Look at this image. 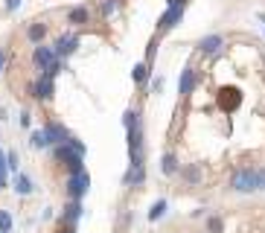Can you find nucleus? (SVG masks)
Returning a JSON list of instances; mask_svg holds the SVG:
<instances>
[{
  "label": "nucleus",
  "mask_w": 265,
  "mask_h": 233,
  "mask_svg": "<svg viewBox=\"0 0 265 233\" xmlns=\"http://www.w3.org/2000/svg\"><path fill=\"white\" fill-rule=\"evenodd\" d=\"M18 6H20V0H6V9H9V12H15Z\"/></svg>",
  "instance_id": "nucleus-27"
},
{
  "label": "nucleus",
  "mask_w": 265,
  "mask_h": 233,
  "mask_svg": "<svg viewBox=\"0 0 265 233\" xmlns=\"http://www.w3.org/2000/svg\"><path fill=\"white\" fill-rule=\"evenodd\" d=\"M15 192H20V196H30V192H32V181H30L26 175H15Z\"/></svg>",
  "instance_id": "nucleus-14"
},
{
  "label": "nucleus",
  "mask_w": 265,
  "mask_h": 233,
  "mask_svg": "<svg viewBox=\"0 0 265 233\" xmlns=\"http://www.w3.org/2000/svg\"><path fill=\"white\" fill-rule=\"evenodd\" d=\"M30 143H32L35 149H44V146H50V140H47V134H44V128H38V132L30 134Z\"/></svg>",
  "instance_id": "nucleus-16"
},
{
  "label": "nucleus",
  "mask_w": 265,
  "mask_h": 233,
  "mask_svg": "<svg viewBox=\"0 0 265 233\" xmlns=\"http://www.w3.org/2000/svg\"><path fill=\"white\" fill-rule=\"evenodd\" d=\"M56 158H58V160L70 169V172H82V169H84L82 166L84 154H82V152H76L70 143H58V146H56Z\"/></svg>",
  "instance_id": "nucleus-2"
},
{
  "label": "nucleus",
  "mask_w": 265,
  "mask_h": 233,
  "mask_svg": "<svg viewBox=\"0 0 265 233\" xmlns=\"http://www.w3.org/2000/svg\"><path fill=\"white\" fill-rule=\"evenodd\" d=\"M30 90H32L35 100H50V96H52V79H50V76H41Z\"/></svg>",
  "instance_id": "nucleus-8"
},
{
  "label": "nucleus",
  "mask_w": 265,
  "mask_h": 233,
  "mask_svg": "<svg viewBox=\"0 0 265 233\" xmlns=\"http://www.w3.org/2000/svg\"><path fill=\"white\" fill-rule=\"evenodd\" d=\"M230 186L236 192H254V190H260V172L256 169H239L233 175Z\"/></svg>",
  "instance_id": "nucleus-3"
},
{
  "label": "nucleus",
  "mask_w": 265,
  "mask_h": 233,
  "mask_svg": "<svg viewBox=\"0 0 265 233\" xmlns=\"http://www.w3.org/2000/svg\"><path fill=\"white\" fill-rule=\"evenodd\" d=\"M3 64H6V50H0V70H3Z\"/></svg>",
  "instance_id": "nucleus-29"
},
{
  "label": "nucleus",
  "mask_w": 265,
  "mask_h": 233,
  "mask_svg": "<svg viewBox=\"0 0 265 233\" xmlns=\"http://www.w3.org/2000/svg\"><path fill=\"white\" fill-rule=\"evenodd\" d=\"M260 190H265V169L260 172Z\"/></svg>",
  "instance_id": "nucleus-28"
},
{
  "label": "nucleus",
  "mask_w": 265,
  "mask_h": 233,
  "mask_svg": "<svg viewBox=\"0 0 265 233\" xmlns=\"http://www.w3.org/2000/svg\"><path fill=\"white\" fill-rule=\"evenodd\" d=\"M184 18V6H169L164 15H160V20H158V32H166V30H172L178 20Z\"/></svg>",
  "instance_id": "nucleus-4"
},
{
  "label": "nucleus",
  "mask_w": 265,
  "mask_h": 233,
  "mask_svg": "<svg viewBox=\"0 0 265 233\" xmlns=\"http://www.w3.org/2000/svg\"><path fill=\"white\" fill-rule=\"evenodd\" d=\"M56 233H76L73 230V224H67V222H62V224H58V230Z\"/></svg>",
  "instance_id": "nucleus-26"
},
{
  "label": "nucleus",
  "mask_w": 265,
  "mask_h": 233,
  "mask_svg": "<svg viewBox=\"0 0 265 233\" xmlns=\"http://www.w3.org/2000/svg\"><path fill=\"white\" fill-rule=\"evenodd\" d=\"M192 88H196V70L192 67H186L181 73V96H190L192 94Z\"/></svg>",
  "instance_id": "nucleus-10"
},
{
  "label": "nucleus",
  "mask_w": 265,
  "mask_h": 233,
  "mask_svg": "<svg viewBox=\"0 0 265 233\" xmlns=\"http://www.w3.org/2000/svg\"><path fill=\"white\" fill-rule=\"evenodd\" d=\"M218 47H222V38L218 35H207V38H201V44H198L201 52H218Z\"/></svg>",
  "instance_id": "nucleus-11"
},
{
  "label": "nucleus",
  "mask_w": 265,
  "mask_h": 233,
  "mask_svg": "<svg viewBox=\"0 0 265 233\" xmlns=\"http://www.w3.org/2000/svg\"><path fill=\"white\" fill-rule=\"evenodd\" d=\"M76 44H79V38H76V35H62V38H58V41H56V47H52V50H56V58H64V56H70V52L76 50Z\"/></svg>",
  "instance_id": "nucleus-7"
},
{
  "label": "nucleus",
  "mask_w": 265,
  "mask_h": 233,
  "mask_svg": "<svg viewBox=\"0 0 265 233\" xmlns=\"http://www.w3.org/2000/svg\"><path fill=\"white\" fill-rule=\"evenodd\" d=\"M262 24H265V18H262Z\"/></svg>",
  "instance_id": "nucleus-30"
},
{
  "label": "nucleus",
  "mask_w": 265,
  "mask_h": 233,
  "mask_svg": "<svg viewBox=\"0 0 265 233\" xmlns=\"http://www.w3.org/2000/svg\"><path fill=\"white\" fill-rule=\"evenodd\" d=\"M207 228H210L213 233H222V218H210V222H207Z\"/></svg>",
  "instance_id": "nucleus-24"
},
{
  "label": "nucleus",
  "mask_w": 265,
  "mask_h": 233,
  "mask_svg": "<svg viewBox=\"0 0 265 233\" xmlns=\"http://www.w3.org/2000/svg\"><path fill=\"white\" fill-rule=\"evenodd\" d=\"M44 35H47V26H44V24H32V26L26 30V38H30L32 44H41V41H44Z\"/></svg>",
  "instance_id": "nucleus-13"
},
{
  "label": "nucleus",
  "mask_w": 265,
  "mask_h": 233,
  "mask_svg": "<svg viewBox=\"0 0 265 233\" xmlns=\"http://www.w3.org/2000/svg\"><path fill=\"white\" fill-rule=\"evenodd\" d=\"M160 169H164V175H175V172H178V160H175V154H164Z\"/></svg>",
  "instance_id": "nucleus-18"
},
{
  "label": "nucleus",
  "mask_w": 265,
  "mask_h": 233,
  "mask_svg": "<svg viewBox=\"0 0 265 233\" xmlns=\"http://www.w3.org/2000/svg\"><path fill=\"white\" fill-rule=\"evenodd\" d=\"M143 178H146V169L143 166H132L128 169V175H126V184L132 186V184H143Z\"/></svg>",
  "instance_id": "nucleus-15"
},
{
  "label": "nucleus",
  "mask_w": 265,
  "mask_h": 233,
  "mask_svg": "<svg viewBox=\"0 0 265 233\" xmlns=\"http://www.w3.org/2000/svg\"><path fill=\"white\" fill-rule=\"evenodd\" d=\"M88 190H90V175L88 172H70V178H67V196L73 201H82L88 196Z\"/></svg>",
  "instance_id": "nucleus-1"
},
{
  "label": "nucleus",
  "mask_w": 265,
  "mask_h": 233,
  "mask_svg": "<svg viewBox=\"0 0 265 233\" xmlns=\"http://www.w3.org/2000/svg\"><path fill=\"white\" fill-rule=\"evenodd\" d=\"M44 134H47V140H50V143H56V146H58V143H64L67 137H70V134H67V128L62 126V122H56V120L44 126Z\"/></svg>",
  "instance_id": "nucleus-6"
},
{
  "label": "nucleus",
  "mask_w": 265,
  "mask_h": 233,
  "mask_svg": "<svg viewBox=\"0 0 265 233\" xmlns=\"http://www.w3.org/2000/svg\"><path fill=\"white\" fill-rule=\"evenodd\" d=\"M32 62H35L38 70H47V67L56 62V50H52V47H44V44H38L35 52H32Z\"/></svg>",
  "instance_id": "nucleus-5"
},
{
  "label": "nucleus",
  "mask_w": 265,
  "mask_h": 233,
  "mask_svg": "<svg viewBox=\"0 0 265 233\" xmlns=\"http://www.w3.org/2000/svg\"><path fill=\"white\" fill-rule=\"evenodd\" d=\"M132 79L137 84H143L146 79H149V64H134V70H132Z\"/></svg>",
  "instance_id": "nucleus-17"
},
{
  "label": "nucleus",
  "mask_w": 265,
  "mask_h": 233,
  "mask_svg": "<svg viewBox=\"0 0 265 233\" xmlns=\"http://www.w3.org/2000/svg\"><path fill=\"white\" fill-rule=\"evenodd\" d=\"M79 216H82V204H79V201H73V204H67V207H64V216H62V222L73 224Z\"/></svg>",
  "instance_id": "nucleus-12"
},
{
  "label": "nucleus",
  "mask_w": 265,
  "mask_h": 233,
  "mask_svg": "<svg viewBox=\"0 0 265 233\" xmlns=\"http://www.w3.org/2000/svg\"><path fill=\"white\" fill-rule=\"evenodd\" d=\"M88 18H90V12H88L84 6H73V9L67 12V24H73V26H82V24H88Z\"/></svg>",
  "instance_id": "nucleus-9"
},
{
  "label": "nucleus",
  "mask_w": 265,
  "mask_h": 233,
  "mask_svg": "<svg viewBox=\"0 0 265 233\" xmlns=\"http://www.w3.org/2000/svg\"><path fill=\"white\" fill-rule=\"evenodd\" d=\"M114 9H116V0H105V3H102V12H105V15H111Z\"/></svg>",
  "instance_id": "nucleus-25"
},
{
  "label": "nucleus",
  "mask_w": 265,
  "mask_h": 233,
  "mask_svg": "<svg viewBox=\"0 0 265 233\" xmlns=\"http://www.w3.org/2000/svg\"><path fill=\"white\" fill-rule=\"evenodd\" d=\"M184 178H186V181H192V184H196V181H198V169H196V166L184 169Z\"/></svg>",
  "instance_id": "nucleus-23"
},
{
  "label": "nucleus",
  "mask_w": 265,
  "mask_h": 233,
  "mask_svg": "<svg viewBox=\"0 0 265 233\" xmlns=\"http://www.w3.org/2000/svg\"><path fill=\"white\" fill-rule=\"evenodd\" d=\"M6 169H9V172H18V154L15 152H6Z\"/></svg>",
  "instance_id": "nucleus-21"
},
{
  "label": "nucleus",
  "mask_w": 265,
  "mask_h": 233,
  "mask_svg": "<svg viewBox=\"0 0 265 233\" xmlns=\"http://www.w3.org/2000/svg\"><path fill=\"white\" fill-rule=\"evenodd\" d=\"M12 230V216L6 210H0V233H9Z\"/></svg>",
  "instance_id": "nucleus-20"
},
{
  "label": "nucleus",
  "mask_w": 265,
  "mask_h": 233,
  "mask_svg": "<svg viewBox=\"0 0 265 233\" xmlns=\"http://www.w3.org/2000/svg\"><path fill=\"white\" fill-rule=\"evenodd\" d=\"M164 213H166V201L160 198V201H154V204H152V210H149V218H152V222H158V218L164 216Z\"/></svg>",
  "instance_id": "nucleus-19"
},
{
  "label": "nucleus",
  "mask_w": 265,
  "mask_h": 233,
  "mask_svg": "<svg viewBox=\"0 0 265 233\" xmlns=\"http://www.w3.org/2000/svg\"><path fill=\"white\" fill-rule=\"evenodd\" d=\"M6 172H9L6 169V154L0 152V186H6Z\"/></svg>",
  "instance_id": "nucleus-22"
}]
</instances>
